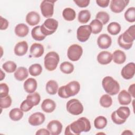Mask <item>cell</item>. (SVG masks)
<instances>
[{"instance_id": "obj_1", "label": "cell", "mask_w": 135, "mask_h": 135, "mask_svg": "<svg viewBox=\"0 0 135 135\" xmlns=\"http://www.w3.org/2000/svg\"><path fill=\"white\" fill-rule=\"evenodd\" d=\"M91 126L89 119L85 117H81L68 125L65 129V135H79L82 132H88L91 130Z\"/></svg>"}, {"instance_id": "obj_2", "label": "cell", "mask_w": 135, "mask_h": 135, "mask_svg": "<svg viewBox=\"0 0 135 135\" xmlns=\"http://www.w3.org/2000/svg\"><path fill=\"white\" fill-rule=\"evenodd\" d=\"M134 40L135 26L134 25H132L119 36L118 43L120 47L127 50L132 47Z\"/></svg>"}, {"instance_id": "obj_3", "label": "cell", "mask_w": 135, "mask_h": 135, "mask_svg": "<svg viewBox=\"0 0 135 135\" xmlns=\"http://www.w3.org/2000/svg\"><path fill=\"white\" fill-rule=\"evenodd\" d=\"M80 90V84L76 81L70 82L65 85L59 88L57 91L58 95L61 98L66 99L76 95Z\"/></svg>"}, {"instance_id": "obj_4", "label": "cell", "mask_w": 135, "mask_h": 135, "mask_svg": "<svg viewBox=\"0 0 135 135\" xmlns=\"http://www.w3.org/2000/svg\"><path fill=\"white\" fill-rule=\"evenodd\" d=\"M102 85L105 92L110 95H114L118 94L120 90L119 83L110 76H107L103 79Z\"/></svg>"}, {"instance_id": "obj_5", "label": "cell", "mask_w": 135, "mask_h": 135, "mask_svg": "<svg viewBox=\"0 0 135 135\" xmlns=\"http://www.w3.org/2000/svg\"><path fill=\"white\" fill-rule=\"evenodd\" d=\"M130 114V109L128 107L122 106L119 107L116 111L111 114L112 121L117 124L124 123Z\"/></svg>"}, {"instance_id": "obj_6", "label": "cell", "mask_w": 135, "mask_h": 135, "mask_svg": "<svg viewBox=\"0 0 135 135\" xmlns=\"http://www.w3.org/2000/svg\"><path fill=\"white\" fill-rule=\"evenodd\" d=\"M60 61L59 54L54 51L48 52L44 57V64L45 69L49 71L56 69Z\"/></svg>"}, {"instance_id": "obj_7", "label": "cell", "mask_w": 135, "mask_h": 135, "mask_svg": "<svg viewBox=\"0 0 135 135\" xmlns=\"http://www.w3.org/2000/svg\"><path fill=\"white\" fill-rule=\"evenodd\" d=\"M58 25L59 23L57 20L52 18H49L46 19L44 23L41 25V31L46 36L53 34L56 31Z\"/></svg>"}, {"instance_id": "obj_8", "label": "cell", "mask_w": 135, "mask_h": 135, "mask_svg": "<svg viewBox=\"0 0 135 135\" xmlns=\"http://www.w3.org/2000/svg\"><path fill=\"white\" fill-rule=\"evenodd\" d=\"M68 112L74 115L81 114L83 111V106L81 102L76 99H72L68 101L66 105Z\"/></svg>"}, {"instance_id": "obj_9", "label": "cell", "mask_w": 135, "mask_h": 135, "mask_svg": "<svg viewBox=\"0 0 135 135\" xmlns=\"http://www.w3.org/2000/svg\"><path fill=\"white\" fill-rule=\"evenodd\" d=\"M82 54V47L77 44H74L70 45L68 49V57L69 60L73 62L78 61L81 58Z\"/></svg>"}, {"instance_id": "obj_10", "label": "cell", "mask_w": 135, "mask_h": 135, "mask_svg": "<svg viewBox=\"0 0 135 135\" xmlns=\"http://www.w3.org/2000/svg\"><path fill=\"white\" fill-rule=\"evenodd\" d=\"M55 1L44 0L40 4L41 13L44 17L51 18L54 13V5Z\"/></svg>"}, {"instance_id": "obj_11", "label": "cell", "mask_w": 135, "mask_h": 135, "mask_svg": "<svg viewBox=\"0 0 135 135\" xmlns=\"http://www.w3.org/2000/svg\"><path fill=\"white\" fill-rule=\"evenodd\" d=\"M91 33L92 31L89 25H81L76 31L77 39L81 42H85L88 40Z\"/></svg>"}, {"instance_id": "obj_12", "label": "cell", "mask_w": 135, "mask_h": 135, "mask_svg": "<svg viewBox=\"0 0 135 135\" xmlns=\"http://www.w3.org/2000/svg\"><path fill=\"white\" fill-rule=\"evenodd\" d=\"M129 3V1L127 0H112L110 2V7L113 13H119L123 11Z\"/></svg>"}, {"instance_id": "obj_13", "label": "cell", "mask_w": 135, "mask_h": 135, "mask_svg": "<svg viewBox=\"0 0 135 135\" xmlns=\"http://www.w3.org/2000/svg\"><path fill=\"white\" fill-rule=\"evenodd\" d=\"M135 74V65L133 62H130L126 64L121 70L122 77L126 80L132 79Z\"/></svg>"}, {"instance_id": "obj_14", "label": "cell", "mask_w": 135, "mask_h": 135, "mask_svg": "<svg viewBox=\"0 0 135 135\" xmlns=\"http://www.w3.org/2000/svg\"><path fill=\"white\" fill-rule=\"evenodd\" d=\"M63 126L60 121L53 120L49 122L47 125V129L52 135H58L62 130Z\"/></svg>"}, {"instance_id": "obj_15", "label": "cell", "mask_w": 135, "mask_h": 135, "mask_svg": "<svg viewBox=\"0 0 135 135\" xmlns=\"http://www.w3.org/2000/svg\"><path fill=\"white\" fill-rule=\"evenodd\" d=\"M45 120L44 114L40 112H37L31 114L28 118V123L33 126H37L43 123Z\"/></svg>"}, {"instance_id": "obj_16", "label": "cell", "mask_w": 135, "mask_h": 135, "mask_svg": "<svg viewBox=\"0 0 135 135\" xmlns=\"http://www.w3.org/2000/svg\"><path fill=\"white\" fill-rule=\"evenodd\" d=\"M112 40L111 37L107 34L100 35L97 40L98 46L101 49H108L111 45Z\"/></svg>"}, {"instance_id": "obj_17", "label": "cell", "mask_w": 135, "mask_h": 135, "mask_svg": "<svg viewBox=\"0 0 135 135\" xmlns=\"http://www.w3.org/2000/svg\"><path fill=\"white\" fill-rule=\"evenodd\" d=\"M112 60V54L108 51H101L97 56V61L100 64L107 65Z\"/></svg>"}, {"instance_id": "obj_18", "label": "cell", "mask_w": 135, "mask_h": 135, "mask_svg": "<svg viewBox=\"0 0 135 135\" xmlns=\"http://www.w3.org/2000/svg\"><path fill=\"white\" fill-rule=\"evenodd\" d=\"M28 44L25 41L18 42L15 46L14 51L15 55L22 56L25 55L28 51Z\"/></svg>"}, {"instance_id": "obj_19", "label": "cell", "mask_w": 135, "mask_h": 135, "mask_svg": "<svg viewBox=\"0 0 135 135\" xmlns=\"http://www.w3.org/2000/svg\"><path fill=\"white\" fill-rule=\"evenodd\" d=\"M30 55L34 57H41L44 52L43 46L40 43H33L30 47Z\"/></svg>"}, {"instance_id": "obj_20", "label": "cell", "mask_w": 135, "mask_h": 135, "mask_svg": "<svg viewBox=\"0 0 135 135\" xmlns=\"http://www.w3.org/2000/svg\"><path fill=\"white\" fill-rule=\"evenodd\" d=\"M24 90L28 93H32L35 91L37 87L36 80L34 78H28L24 83Z\"/></svg>"}, {"instance_id": "obj_21", "label": "cell", "mask_w": 135, "mask_h": 135, "mask_svg": "<svg viewBox=\"0 0 135 135\" xmlns=\"http://www.w3.org/2000/svg\"><path fill=\"white\" fill-rule=\"evenodd\" d=\"M25 20L26 23L31 26L36 25L40 22V16L36 12L31 11L26 15Z\"/></svg>"}, {"instance_id": "obj_22", "label": "cell", "mask_w": 135, "mask_h": 135, "mask_svg": "<svg viewBox=\"0 0 135 135\" xmlns=\"http://www.w3.org/2000/svg\"><path fill=\"white\" fill-rule=\"evenodd\" d=\"M56 108L55 102L52 99H46L41 104L42 110L46 113H51L54 111Z\"/></svg>"}, {"instance_id": "obj_23", "label": "cell", "mask_w": 135, "mask_h": 135, "mask_svg": "<svg viewBox=\"0 0 135 135\" xmlns=\"http://www.w3.org/2000/svg\"><path fill=\"white\" fill-rule=\"evenodd\" d=\"M118 100L121 105H127L131 103L132 99L129 92L125 90H123L118 94Z\"/></svg>"}, {"instance_id": "obj_24", "label": "cell", "mask_w": 135, "mask_h": 135, "mask_svg": "<svg viewBox=\"0 0 135 135\" xmlns=\"http://www.w3.org/2000/svg\"><path fill=\"white\" fill-rule=\"evenodd\" d=\"M112 54V60L117 64H121L125 62L126 55L124 52L120 50H117L113 52Z\"/></svg>"}, {"instance_id": "obj_25", "label": "cell", "mask_w": 135, "mask_h": 135, "mask_svg": "<svg viewBox=\"0 0 135 135\" xmlns=\"http://www.w3.org/2000/svg\"><path fill=\"white\" fill-rule=\"evenodd\" d=\"M15 34L20 37H24L26 36L29 32L28 27L24 23H20L17 24L15 27Z\"/></svg>"}, {"instance_id": "obj_26", "label": "cell", "mask_w": 135, "mask_h": 135, "mask_svg": "<svg viewBox=\"0 0 135 135\" xmlns=\"http://www.w3.org/2000/svg\"><path fill=\"white\" fill-rule=\"evenodd\" d=\"M14 75L17 81H22L28 77V72L26 68L20 66L15 71Z\"/></svg>"}, {"instance_id": "obj_27", "label": "cell", "mask_w": 135, "mask_h": 135, "mask_svg": "<svg viewBox=\"0 0 135 135\" xmlns=\"http://www.w3.org/2000/svg\"><path fill=\"white\" fill-rule=\"evenodd\" d=\"M45 89L49 94L54 95L57 92L59 89L58 84L55 80H50L46 84Z\"/></svg>"}, {"instance_id": "obj_28", "label": "cell", "mask_w": 135, "mask_h": 135, "mask_svg": "<svg viewBox=\"0 0 135 135\" xmlns=\"http://www.w3.org/2000/svg\"><path fill=\"white\" fill-rule=\"evenodd\" d=\"M23 117V111L20 108H14L9 113V118L14 121L20 120Z\"/></svg>"}, {"instance_id": "obj_29", "label": "cell", "mask_w": 135, "mask_h": 135, "mask_svg": "<svg viewBox=\"0 0 135 135\" xmlns=\"http://www.w3.org/2000/svg\"><path fill=\"white\" fill-rule=\"evenodd\" d=\"M62 16L67 21H72L76 17V13L73 9L70 7H67L63 9Z\"/></svg>"}, {"instance_id": "obj_30", "label": "cell", "mask_w": 135, "mask_h": 135, "mask_svg": "<svg viewBox=\"0 0 135 135\" xmlns=\"http://www.w3.org/2000/svg\"><path fill=\"white\" fill-rule=\"evenodd\" d=\"M31 35L33 39L38 41H41L46 37V36L41 31V26H36L33 28L31 31Z\"/></svg>"}, {"instance_id": "obj_31", "label": "cell", "mask_w": 135, "mask_h": 135, "mask_svg": "<svg viewBox=\"0 0 135 135\" xmlns=\"http://www.w3.org/2000/svg\"><path fill=\"white\" fill-rule=\"evenodd\" d=\"M92 33L94 34H97L100 33L103 28L102 23L98 20L94 19L89 24Z\"/></svg>"}, {"instance_id": "obj_32", "label": "cell", "mask_w": 135, "mask_h": 135, "mask_svg": "<svg viewBox=\"0 0 135 135\" xmlns=\"http://www.w3.org/2000/svg\"><path fill=\"white\" fill-rule=\"evenodd\" d=\"M121 25L115 22L110 23L107 26L108 33L112 35H116L119 34L121 31Z\"/></svg>"}, {"instance_id": "obj_33", "label": "cell", "mask_w": 135, "mask_h": 135, "mask_svg": "<svg viewBox=\"0 0 135 135\" xmlns=\"http://www.w3.org/2000/svg\"><path fill=\"white\" fill-rule=\"evenodd\" d=\"M91 18V14L90 12L87 9H84L81 11L78 16V20L79 22L82 24H85L89 22Z\"/></svg>"}, {"instance_id": "obj_34", "label": "cell", "mask_w": 135, "mask_h": 135, "mask_svg": "<svg viewBox=\"0 0 135 135\" xmlns=\"http://www.w3.org/2000/svg\"><path fill=\"white\" fill-rule=\"evenodd\" d=\"M107 124V120L104 116H98L94 120V126L97 129H102L106 127Z\"/></svg>"}, {"instance_id": "obj_35", "label": "cell", "mask_w": 135, "mask_h": 135, "mask_svg": "<svg viewBox=\"0 0 135 135\" xmlns=\"http://www.w3.org/2000/svg\"><path fill=\"white\" fill-rule=\"evenodd\" d=\"M60 70L62 72L65 74H71L74 71V65L73 64L69 62H62L60 66Z\"/></svg>"}, {"instance_id": "obj_36", "label": "cell", "mask_w": 135, "mask_h": 135, "mask_svg": "<svg viewBox=\"0 0 135 135\" xmlns=\"http://www.w3.org/2000/svg\"><path fill=\"white\" fill-rule=\"evenodd\" d=\"M42 70V67L40 64L35 63L29 67L28 72L32 76H37L41 74Z\"/></svg>"}, {"instance_id": "obj_37", "label": "cell", "mask_w": 135, "mask_h": 135, "mask_svg": "<svg viewBox=\"0 0 135 135\" xmlns=\"http://www.w3.org/2000/svg\"><path fill=\"white\" fill-rule=\"evenodd\" d=\"M100 105L103 108H109L112 104V99L110 95L103 94L101 96L99 101Z\"/></svg>"}, {"instance_id": "obj_38", "label": "cell", "mask_w": 135, "mask_h": 135, "mask_svg": "<svg viewBox=\"0 0 135 135\" xmlns=\"http://www.w3.org/2000/svg\"><path fill=\"white\" fill-rule=\"evenodd\" d=\"M124 18L129 23H133L135 21V7H131L124 13Z\"/></svg>"}, {"instance_id": "obj_39", "label": "cell", "mask_w": 135, "mask_h": 135, "mask_svg": "<svg viewBox=\"0 0 135 135\" xmlns=\"http://www.w3.org/2000/svg\"><path fill=\"white\" fill-rule=\"evenodd\" d=\"M2 68L5 72L11 73L15 72L17 69V65L14 62L12 61H8L2 65Z\"/></svg>"}, {"instance_id": "obj_40", "label": "cell", "mask_w": 135, "mask_h": 135, "mask_svg": "<svg viewBox=\"0 0 135 135\" xmlns=\"http://www.w3.org/2000/svg\"><path fill=\"white\" fill-rule=\"evenodd\" d=\"M95 18L97 20L100 21L103 25H105L109 21L110 16L107 12L100 11L96 14Z\"/></svg>"}, {"instance_id": "obj_41", "label": "cell", "mask_w": 135, "mask_h": 135, "mask_svg": "<svg viewBox=\"0 0 135 135\" xmlns=\"http://www.w3.org/2000/svg\"><path fill=\"white\" fill-rule=\"evenodd\" d=\"M26 99H29L33 103L34 105L35 106L38 104V103H40L41 100V96L38 93L34 92L27 95Z\"/></svg>"}, {"instance_id": "obj_42", "label": "cell", "mask_w": 135, "mask_h": 135, "mask_svg": "<svg viewBox=\"0 0 135 135\" xmlns=\"http://www.w3.org/2000/svg\"><path fill=\"white\" fill-rule=\"evenodd\" d=\"M34 106L33 103L29 99H26L21 103L20 105V109L23 112H27L30 111Z\"/></svg>"}, {"instance_id": "obj_43", "label": "cell", "mask_w": 135, "mask_h": 135, "mask_svg": "<svg viewBox=\"0 0 135 135\" xmlns=\"http://www.w3.org/2000/svg\"><path fill=\"white\" fill-rule=\"evenodd\" d=\"M12 104V99L9 95H7L4 98H1L0 107L2 109H6L9 108Z\"/></svg>"}, {"instance_id": "obj_44", "label": "cell", "mask_w": 135, "mask_h": 135, "mask_svg": "<svg viewBox=\"0 0 135 135\" xmlns=\"http://www.w3.org/2000/svg\"><path fill=\"white\" fill-rule=\"evenodd\" d=\"M9 88L8 85L5 83L0 84V96L1 98H4L8 95Z\"/></svg>"}, {"instance_id": "obj_45", "label": "cell", "mask_w": 135, "mask_h": 135, "mask_svg": "<svg viewBox=\"0 0 135 135\" xmlns=\"http://www.w3.org/2000/svg\"><path fill=\"white\" fill-rule=\"evenodd\" d=\"M76 5L81 8L87 7L90 3V0H76L73 1Z\"/></svg>"}, {"instance_id": "obj_46", "label": "cell", "mask_w": 135, "mask_h": 135, "mask_svg": "<svg viewBox=\"0 0 135 135\" xmlns=\"http://www.w3.org/2000/svg\"><path fill=\"white\" fill-rule=\"evenodd\" d=\"M0 19H1V27H0L1 30H6L8 27V25H9L8 21L6 19L3 18L2 16L0 17Z\"/></svg>"}, {"instance_id": "obj_47", "label": "cell", "mask_w": 135, "mask_h": 135, "mask_svg": "<svg viewBox=\"0 0 135 135\" xmlns=\"http://www.w3.org/2000/svg\"><path fill=\"white\" fill-rule=\"evenodd\" d=\"M95 2L98 6L103 8L108 7L110 3L109 0H96Z\"/></svg>"}, {"instance_id": "obj_48", "label": "cell", "mask_w": 135, "mask_h": 135, "mask_svg": "<svg viewBox=\"0 0 135 135\" xmlns=\"http://www.w3.org/2000/svg\"><path fill=\"white\" fill-rule=\"evenodd\" d=\"M36 135H49L51 134L50 132H49V131L48 130V129H45V128H42L40 129L39 130H38L36 132Z\"/></svg>"}, {"instance_id": "obj_49", "label": "cell", "mask_w": 135, "mask_h": 135, "mask_svg": "<svg viewBox=\"0 0 135 135\" xmlns=\"http://www.w3.org/2000/svg\"><path fill=\"white\" fill-rule=\"evenodd\" d=\"M134 90H135V84L133 83L129 86L128 88V92L131 95V97H133V98L135 97Z\"/></svg>"}, {"instance_id": "obj_50", "label": "cell", "mask_w": 135, "mask_h": 135, "mask_svg": "<svg viewBox=\"0 0 135 135\" xmlns=\"http://www.w3.org/2000/svg\"><path fill=\"white\" fill-rule=\"evenodd\" d=\"M122 134H128V135H130V134H133V133L129 130H124V131L123 132H122L121 133Z\"/></svg>"}, {"instance_id": "obj_51", "label": "cell", "mask_w": 135, "mask_h": 135, "mask_svg": "<svg viewBox=\"0 0 135 135\" xmlns=\"http://www.w3.org/2000/svg\"><path fill=\"white\" fill-rule=\"evenodd\" d=\"M0 72H1V79H0V81H2L3 80V79L5 78V74L3 72V71H2V70H0Z\"/></svg>"}]
</instances>
